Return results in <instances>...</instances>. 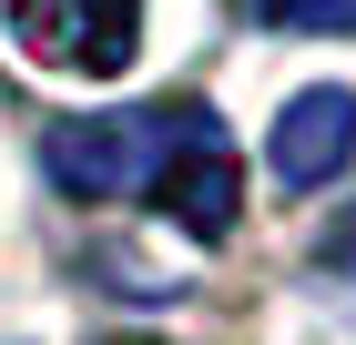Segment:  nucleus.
<instances>
[{
    "mask_svg": "<svg viewBox=\"0 0 356 345\" xmlns=\"http://www.w3.org/2000/svg\"><path fill=\"white\" fill-rule=\"evenodd\" d=\"M204 102H133V112H92V122H51L41 133V173L82 203H122V193H153L163 183L173 142L193 133Z\"/></svg>",
    "mask_w": 356,
    "mask_h": 345,
    "instance_id": "nucleus-1",
    "label": "nucleus"
},
{
    "mask_svg": "<svg viewBox=\"0 0 356 345\" xmlns=\"http://www.w3.org/2000/svg\"><path fill=\"white\" fill-rule=\"evenodd\" d=\"M0 21L41 71L72 81H122L143 51V0H0Z\"/></svg>",
    "mask_w": 356,
    "mask_h": 345,
    "instance_id": "nucleus-2",
    "label": "nucleus"
},
{
    "mask_svg": "<svg viewBox=\"0 0 356 345\" xmlns=\"http://www.w3.org/2000/svg\"><path fill=\"white\" fill-rule=\"evenodd\" d=\"M346 162H356V92L346 81H305L296 102L275 112V133H265L275 193H326Z\"/></svg>",
    "mask_w": 356,
    "mask_h": 345,
    "instance_id": "nucleus-3",
    "label": "nucleus"
},
{
    "mask_svg": "<svg viewBox=\"0 0 356 345\" xmlns=\"http://www.w3.org/2000/svg\"><path fill=\"white\" fill-rule=\"evenodd\" d=\"M153 203H163L193 244H224V234H234V213H245V153L224 142L214 112H193V133L173 142V162H163V183H153Z\"/></svg>",
    "mask_w": 356,
    "mask_h": 345,
    "instance_id": "nucleus-4",
    "label": "nucleus"
},
{
    "mask_svg": "<svg viewBox=\"0 0 356 345\" xmlns=\"http://www.w3.org/2000/svg\"><path fill=\"white\" fill-rule=\"evenodd\" d=\"M265 21H285V31H356V0H265Z\"/></svg>",
    "mask_w": 356,
    "mask_h": 345,
    "instance_id": "nucleus-5",
    "label": "nucleus"
},
{
    "mask_svg": "<svg viewBox=\"0 0 356 345\" xmlns=\"http://www.w3.org/2000/svg\"><path fill=\"white\" fill-rule=\"evenodd\" d=\"M316 264H326V274H356V203H346V213L326 224V244H316Z\"/></svg>",
    "mask_w": 356,
    "mask_h": 345,
    "instance_id": "nucleus-6",
    "label": "nucleus"
}]
</instances>
